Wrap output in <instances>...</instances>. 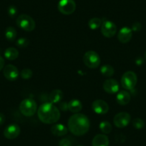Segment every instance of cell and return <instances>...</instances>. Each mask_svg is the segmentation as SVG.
I'll return each instance as SVG.
<instances>
[{
    "instance_id": "6da1fadb",
    "label": "cell",
    "mask_w": 146,
    "mask_h": 146,
    "mask_svg": "<svg viewBox=\"0 0 146 146\" xmlns=\"http://www.w3.org/2000/svg\"><path fill=\"white\" fill-rule=\"evenodd\" d=\"M68 130L76 136L86 134L90 127L89 118L82 113H75L68 120Z\"/></svg>"
},
{
    "instance_id": "7a4b0ae2",
    "label": "cell",
    "mask_w": 146,
    "mask_h": 146,
    "mask_svg": "<svg viewBox=\"0 0 146 146\" xmlns=\"http://www.w3.org/2000/svg\"><path fill=\"white\" fill-rule=\"evenodd\" d=\"M37 115L41 122L45 124H54L60 118V110L51 102L44 103L39 108Z\"/></svg>"
},
{
    "instance_id": "3957f363",
    "label": "cell",
    "mask_w": 146,
    "mask_h": 146,
    "mask_svg": "<svg viewBox=\"0 0 146 146\" xmlns=\"http://www.w3.org/2000/svg\"><path fill=\"white\" fill-rule=\"evenodd\" d=\"M37 110V104L31 98L23 100L19 105V111L26 117H32L36 113Z\"/></svg>"
},
{
    "instance_id": "277c9868",
    "label": "cell",
    "mask_w": 146,
    "mask_h": 146,
    "mask_svg": "<svg viewBox=\"0 0 146 146\" xmlns=\"http://www.w3.org/2000/svg\"><path fill=\"white\" fill-rule=\"evenodd\" d=\"M122 87L126 90H133L137 82V75L133 71L125 72L121 78Z\"/></svg>"
},
{
    "instance_id": "5b68a950",
    "label": "cell",
    "mask_w": 146,
    "mask_h": 146,
    "mask_svg": "<svg viewBox=\"0 0 146 146\" xmlns=\"http://www.w3.org/2000/svg\"><path fill=\"white\" fill-rule=\"evenodd\" d=\"M16 23L19 28L26 32H32L36 27V24L33 18L25 14L18 16V17L17 18Z\"/></svg>"
},
{
    "instance_id": "8992f818",
    "label": "cell",
    "mask_w": 146,
    "mask_h": 146,
    "mask_svg": "<svg viewBox=\"0 0 146 146\" xmlns=\"http://www.w3.org/2000/svg\"><path fill=\"white\" fill-rule=\"evenodd\" d=\"M83 62L85 65L90 69H95L100 64L101 59L99 54L93 50L85 52L83 57Z\"/></svg>"
},
{
    "instance_id": "52a82bcc",
    "label": "cell",
    "mask_w": 146,
    "mask_h": 146,
    "mask_svg": "<svg viewBox=\"0 0 146 146\" xmlns=\"http://www.w3.org/2000/svg\"><path fill=\"white\" fill-rule=\"evenodd\" d=\"M57 9L62 15H70L76 9V3L74 0H60Z\"/></svg>"
},
{
    "instance_id": "ba28073f",
    "label": "cell",
    "mask_w": 146,
    "mask_h": 146,
    "mask_svg": "<svg viewBox=\"0 0 146 146\" xmlns=\"http://www.w3.org/2000/svg\"><path fill=\"white\" fill-rule=\"evenodd\" d=\"M100 27L102 35L107 38H111L117 33V27L115 24L112 21L108 20V19L102 21Z\"/></svg>"
},
{
    "instance_id": "9c48e42d",
    "label": "cell",
    "mask_w": 146,
    "mask_h": 146,
    "mask_svg": "<svg viewBox=\"0 0 146 146\" xmlns=\"http://www.w3.org/2000/svg\"><path fill=\"white\" fill-rule=\"evenodd\" d=\"M131 120V116L126 112H121L115 115L113 118V123L119 128H123L129 125Z\"/></svg>"
},
{
    "instance_id": "30bf717a",
    "label": "cell",
    "mask_w": 146,
    "mask_h": 146,
    "mask_svg": "<svg viewBox=\"0 0 146 146\" xmlns=\"http://www.w3.org/2000/svg\"><path fill=\"white\" fill-rule=\"evenodd\" d=\"M3 75L7 80L9 81H15L17 80L19 75V72L17 67L13 64H8L4 67Z\"/></svg>"
},
{
    "instance_id": "8fae6325",
    "label": "cell",
    "mask_w": 146,
    "mask_h": 146,
    "mask_svg": "<svg viewBox=\"0 0 146 146\" xmlns=\"http://www.w3.org/2000/svg\"><path fill=\"white\" fill-rule=\"evenodd\" d=\"M93 111L98 115H105L109 110V105L102 100H96L92 103Z\"/></svg>"
},
{
    "instance_id": "7c38bea8",
    "label": "cell",
    "mask_w": 146,
    "mask_h": 146,
    "mask_svg": "<svg viewBox=\"0 0 146 146\" xmlns=\"http://www.w3.org/2000/svg\"><path fill=\"white\" fill-rule=\"evenodd\" d=\"M21 133V129L18 125L10 124L5 129L4 135L9 140H13L17 138Z\"/></svg>"
},
{
    "instance_id": "4fadbf2b",
    "label": "cell",
    "mask_w": 146,
    "mask_h": 146,
    "mask_svg": "<svg viewBox=\"0 0 146 146\" xmlns=\"http://www.w3.org/2000/svg\"><path fill=\"white\" fill-rule=\"evenodd\" d=\"M104 90L109 94H114L118 92L120 89V85L118 82L114 79H108L104 82L103 85Z\"/></svg>"
},
{
    "instance_id": "5bb4252c",
    "label": "cell",
    "mask_w": 146,
    "mask_h": 146,
    "mask_svg": "<svg viewBox=\"0 0 146 146\" xmlns=\"http://www.w3.org/2000/svg\"><path fill=\"white\" fill-rule=\"evenodd\" d=\"M132 36H133V30L127 27H124L119 31L117 39L120 42L125 44L131 40Z\"/></svg>"
},
{
    "instance_id": "9a60e30c",
    "label": "cell",
    "mask_w": 146,
    "mask_h": 146,
    "mask_svg": "<svg viewBox=\"0 0 146 146\" xmlns=\"http://www.w3.org/2000/svg\"><path fill=\"white\" fill-rule=\"evenodd\" d=\"M68 128L63 124H54L51 127L50 131L54 136L61 137L65 135L68 132Z\"/></svg>"
},
{
    "instance_id": "2e32d148",
    "label": "cell",
    "mask_w": 146,
    "mask_h": 146,
    "mask_svg": "<svg viewBox=\"0 0 146 146\" xmlns=\"http://www.w3.org/2000/svg\"><path fill=\"white\" fill-rule=\"evenodd\" d=\"M92 146H109V139L104 134H98L94 137L92 142Z\"/></svg>"
},
{
    "instance_id": "e0dca14e",
    "label": "cell",
    "mask_w": 146,
    "mask_h": 146,
    "mask_svg": "<svg viewBox=\"0 0 146 146\" xmlns=\"http://www.w3.org/2000/svg\"><path fill=\"white\" fill-rule=\"evenodd\" d=\"M131 96L130 94L126 90H122L117 93L116 96L117 102L120 105H126L130 102Z\"/></svg>"
},
{
    "instance_id": "ac0fdd59",
    "label": "cell",
    "mask_w": 146,
    "mask_h": 146,
    "mask_svg": "<svg viewBox=\"0 0 146 146\" xmlns=\"http://www.w3.org/2000/svg\"><path fill=\"white\" fill-rule=\"evenodd\" d=\"M82 109V104L79 100L74 99L68 102V110L71 113H79Z\"/></svg>"
},
{
    "instance_id": "d6986e66",
    "label": "cell",
    "mask_w": 146,
    "mask_h": 146,
    "mask_svg": "<svg viewBox=\"0 0 146 146\" xmlns=\"http://www.w3.org/2000/svg\"><path fill=\"white\" fill-rule=\"evenodd\" d=\"M62 98L63 92H62V90L58 89L52 90L50 93V95H49V99H50V102L52 104L58 103L59 102H60L62 100Z\"/></svg>"
},
{
    "instance_id": "ffe728a7",
    "label": "cell",
    "mask_w": 146,
    "mask_h": 146,
    "mask_svg": "<svg viewBox=\"0 0 146 146\" xmlns=\"http://www.w3.org/2000/svg\"><path fill=\"white\" fill-rule=\"evenodd\" d=\"M5 57L8 60H15L19 57V52L15 47H9L5 51Z\"/></svg>"
},
{
    "instance_id": "44dd1931",
    "label": "cell",
    "mask_w": 146,
    "mask_h": 146,
    "mask_svg": "<svg viewBox=\"0 0 146 146\" xmlns=\"http://www.w3.org/2000/svg\"><path fill=\"white\" fill-rule=\"evenodd\" d=\"M100 72L103 76L110 78L114 75L115 70L113 66L110 64H104L100 67Z\"/></svg>"
},
{
    "instance_id": "7402d4cb",
    "label": "cell",
    "mask_w": 146,
    "mask_h": 146,
    "mask_svg": "<svg viewBox=\"0 0 146 146\" xmlns=\"http://www.w3.org/2000/svg\"><path fill=\"white\" fill-rule=\"evenodd\" d=\"M5 37L9 42L15 41L17 37V31L13 27H8L5 30Z\"/></svg>"
},
{
    "instance_id": "603a6c76",
    "label": "cell",
    "mask_w": 146,
    "mask_h": 146,
    "mask_svg": "<svg viewBox=\"0 0 146 146\" xmlns=\"http://www.w3.org/2000/svg\"><path fill=\"white\" fill-rule=\"evenodd\" d=\"M102 23V20H101L100 18L94 17L90 19L89 22H88V26H89L90 29L95 30V29H97L99 27H100Z\"/></svg>"
},
{
    "instance_id": "cb8c5ba5",
    "label": "cell",
    "mask_w": 146,
    "mask_h": 146,
    "mask_svg": "<svg viewBox=\"0 0 146 146\" xmlns=\"http://www.w3.org/2000/svg\"><path fill=\"white\" fill-rule=\"evenodd\" d=\"M100 130H101L102 133H103L104 134H109V133H111L112 129V125L110 124V123H109L108 121H102L100 123Z\"/></svg>"
},
{
    "instance_id": "d4e9b609",
    "label": "cell",
    "mask_w": 146,
    "mask_h": 146,
    "mask_svg": "<svg viewBox=\"0 0 146 146\" xmlns=\"http://www.w3.org/2000/svg\"><path fill=\"white\" fill-rule=\"evenodd\" d=\"M20 76L24 80H29L33 76V72L29 68H25L21 71Z\"/></svg>"
},
{
    "instance_id": "484cf974",
    "label": "cell",
    "mask_w": 146,
    "mask_h": 146,
    "mask_svg": "<svg viewBox=\"0 0 146 146\" xmlns=\"http://www.w3.org/2000/svg\"><path fill=\"white\" fill-rule=\"evenodd\" d=\"M133 125L135 129L140 130V129H142L144 127L145 122L141 118H138V117L137 118H135L133 120Z\"/></svg>"
},
{
    "instance_id": "4316f807",
    "label": "cell",
    "mask_w": 146,
    "mask_h": 146,
    "mask_svg": "<svg viewBox=\"0 0 146 146\" xmlns=\"http://www.w3.org/2000/svg\"><path fill=\"white\" fill-rule=\"evenodd\" d=\"M29 42L27 39L25 38V37H21V38L18 39L17 41V45L20 48H25L29 45Z\"/></svg>"
},
{
    "instance_id": "83f0119b",
    "label": "cell",
    "mask_w": 146,
    "mask_h": 146,
    "mask_svg": "<svg viewBox=\"0 0 146 146\" xmlns=\"http://www.w3.org/2000/svg\"><path fill=\"white\" fill-rule=\"evenodd\" d=\"M17 14V9L15 6H10L8 8V15L11 17H15V15Z\"/></svg>"
},
{
    "instance_id": "f1b7e54d",
    "label": "cell",
    "mask_w": 146,
    "mask_h": 146,
    "mask_svg": "<svg viewBox=\"0 0 146 146\" xmlns=\"http://www.w3.org/2000/svg\"><path fill=\"white\" fill-rule=\"evenodd\" d=\"M59 146H72V144L69 139L63 138L59 143Z\"/></svg>"
},
{
    "instance_id": "f546056e",
    "label": "cell",
    "mask_w": 146,
    "mask_h": 146,
    "mask_svg": "<svg viewBox=\"0 0 146 146\" xmlns=\"http://www.w3.org/2000/svg\"><path fill=\"white\" fill-rule=\"evenodd\" d=\"M142 29V25L138 22H135L132 26V30L134 32H139Z\"/></svg>"
},
{
    "instance_id": "4dcf8cb0",
    "label": "cell",
    "mask_w": 146,
    "mask_h": 146,
    "mask_svg": "<svg viewBox=\"0 0 146 146\" xmlns=\"http://www.w3.org/2000/svg\"><path fill=\"white\" fill-rule=\"evenodd\" d=\"M60 109L63 111H66L68 110V103H66V102H63L62 103L60 104Z\"/></svg>"
},
{
    "instance_id": "1f68e13d",
    "label": "cell",
    "mask_w": 146,
    "mask_h": 146,
    "mask_svg": "<svg viewBox=\"0 0 146 146\" xmlns=\"http://www.w3.org/2000/svg\"><path fill=\"white\" fill-rule=\"evenodd\" d=\"M5 120H6V117H5V115L3 113H0V125H2L5 123Z\"/></svg>"
},
{
    "instance_id": "d6a6232c",
    "label": "cell",
    "mask_w": 146,
    "mask_h": 146,
    "mask_svg": "<svg viewBox=\"0 0 146 146\" xmlns=\"http://www.w3.org/2000/svg\"><path fill=\"white\" fill-rule=\"evenodd\" d=\"M5 67V60L2 56H0V71Z\"/></svg>"
},
{
    "instance_id": "836d02e7",
    "label": "cell",
    "mask_w": 146,
    "mask_h": 146,
    "mask_svg": "<svg viewBox=\"0 0 146 146\" xmlns=\"http://www.w3.org/2000/svg\"><path fill=\"white\" fill-rule=\"evenodd\" d=\"M144 57H145V60H146V51H145V52Z\"/></svg>"
},
{
    "instance_id": "e575fe53",
    "label": "cell",
    "mask_w": 146,
    "mask_h": 146,
    "mask_svg": "<svg viewBox=\"0 0 146 146\" xmlns=\"http://www.w3.org/2000/svg\"><path fill=\"white\" fill-rule=\"evenodd\" d=\"M78 146H83V145H78Z\"/></svg>"
}]
</instances>
